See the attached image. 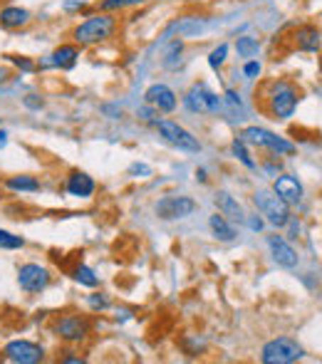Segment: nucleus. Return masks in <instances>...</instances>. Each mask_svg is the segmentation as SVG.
I'll list each match as a JSON object with an SVG mask.
<instances>
[{
    "mask_svg": "<svg viewBox=\"0 0 322 364\" xmlns=\"http://www.w3.org/2000/svg\"><path fill=\"white\" fill-rule=\"evenodd\" d=\"M255 102H260V109L270 117V119H278V122H285L295 114L300 105V90L295 82L290 80H270L260 87L258 97Z\"/></svg>",
    "mask_w": 322,
    "mask_h": 364,
    "instance_id": "obj_1",
    "label": "nucleus"
},
{
    "mask_svg": "<svg viewBox=\"0 0 322 364\" xmlns=\"http://www.w3.org/2000/svg\"><path fill=\"white\" fill-rule=\"evenodd\" d=\"M117 30H119V18L114 13L100 10V13L87 15L82 23L75 25L73 43L80 45V48H95V45H102L114 38Z\"/></svg>",
    "mask_w": 322,
    "mask_h": 364,
    "instance_id": "obj_2",
    "label": "nucleus"
},
{
    "mask_svg": "<svg viewBox=\"0 0 322 364\" xmlns=\"http://www.w3.org/2000/svg\"><path fill=\"white\" fill-rule=\"evenodd\" d=\"M183 105H186V109L193 112V114H226L223 97L211 92L203 82L191 85V90L183 95Z\"/></svg>",
    "mask_w": 322,
    "mask_h": 364,
    "instance_id": "obj_3",
    "label": "nucleus"
},
{
    "mask_svg": "<svg viewBox=\"0 0 322 364\" xmlns=\"http://www.w3.org/2000/svg\"><path fill=\"white\" fill-rule=\"evenodd\" d=\"M253 203H255V208L268 218V223L275 225V228H285V225L290 223V206L275 191L260 188V191L253 193Z\"/></svg>",
    "mask_w": 322,
    "mask_h": 364,
    "instance_id": "obj_4",
    "label": "nucleus"
},
{
    "mask_svg": "<svg viewBox=\"0 0 322 364\" xmlns=\"http://www.w3.org/2000/svg\"><path fill=\"white\" fill-rule=\"evenodd\" d=\"M53 332L58 340L68 342V345H80L90 335V320L77 312H65L53 320Z\"/></svg>",
    "mask_w": 322,
    "mask_h": 364,
    "instance_id": "obj_5",
    "label": "nucleus"
},
{
    "mask_svg": "<svg viewBox=\"0 0 322 364\" xmlns=\"http://www.w3.org/2000/svg\"><path fill=\"white\" fill-rule=\"evenodd\" d=\"M241 139L245 144H253L260 149H268V151L278 154V156H288V154H295V144H290L288 139L273 134L270 129H263V127H245L241 132Z\"/></svg>",
    "mask_w": 322,
    "mask_h": 364,
    "instance_id": "obj_6",
    "label": "nucleus"
},
{
    "mask_svg": "<svg viewBox=\"0 0 322 364\" xmlns=\"http://www.w3.org/2000/svg\"><path fill=\"white\" fill-rule=\"evenodd\" d=\"M156 132H159V136L166 144H171L173 149H178V151H201V141H198V136H193L188 129H183L178 122L173 119H159L156 122Z\"/></svg>",
    "mask_w": 322,
    "mask_h": 364,
    "instance_id": "obj_7",
    "label": "nucleus"
},
{
    "mask_svg": "<svg viewBox=\"0 0 322 364\" xmlns=\"http://www.w3.org/2000/svg\"><path fill=\"white\" fill-rule=\"evenodd\" d=\"M298 360H303V347L290 337H275L260 352L263 364H293Z\"/></svg>",
    "mask_w": 322,
    "mask_h": 364,
    "instance_id": "obj_8",
    "label": "nucleus"
},
{
    "mask_svg": "<svg viewBox=\"0 0 322 364\" xmlns=\"http://www.w3.org/2000/svg\"><path fill=\"white\" fill-rule=\"evenodd\" d=\"M50 280H53L50 270L40 263H25L18 268V285L28 292V295H38V292H43L50 285Z\"/></svg>",
    "mask_w": 322,
    "mask_h": 364,
    "instance_id": "obj_9",
    "label": "nucleus"
},
{
    "mask_svg": "<svg viewBox=\"0 0 322 364\" xmlns=\"http://www.w3.org/2000/svg\"><path fill=\"white\" fill-rule=\"evenodd\" d=\"M3 360L13 364H40L45 360V350L30 340H13L5 345Z\"/></svg>",
    "mask_w": 322,
    "mask_h": 364,
    "instance_id": "obj_10",
    "label": "nucleus"
},
{
    "mask_svg": "<svg viewBox=\"0 0 322 364\" xmlns=\"http://www.w3.org/2000/svg\"><path fill=\"white\" fill-rule=\"evenodd\" d=\"M196 211V201L188 196H163L156 203V216L161 220H181Z\"/></svg>",
    "mask_w": 322,
    "mask_h": 364,
    "instance_id": "obj_11",
    "label": "nucleus"
},
{
    "mask_svg": "<svg viewBox=\"0 0 322 364\" xmlns=\"http://www.w3.org/2000/svg\"><path fill=\"white\" fill-rule=\"evenodd\" d=\"M144 100H146V105L154 107L159 114H171V112L176 109V105H178L176 92H173L168 85H161V82L151 85L149 90L144 92Z\"/></svg>",
    "mask_w": 322,
    "mask_h": 364,
    "instance_id": "obj_12",
    "label": "nucleus"
},
{
    "mask_svg": "<svg viewBox=\"0 0 322 364\" xmlns=\"http://www.w3.org/2000/svg\"><path fill=\"white\" fill-rule=\"evenodd\" d=\"M290 43L300 53H322V30H318L315 25H300L290 35Z\"/></svg>",
    "mask_w": 322,
    "mask_h": 364,
    "instance_id": "obj_13",
    "label": "nucleus"
},
{
    "mask_svg": "<svg viewBox=\"0 0 322 364\" xmlns=\"http://www.w3.org/2000/svg\"><path fill=\"white\" fill-rule=\"evenodd\" d=\"M268 248H270V253H273V260L280 268H288V270L298 268V253H295V248L283 235H268Z\"/></svg>",
    "mask_w": 322,
    "mask_h": 364,
    "instance_id": "obj_14",
    "label": "nucleus"
},
{
    "mask_svg": "<svg viewBox=\"0 0 322 364\" xmlns=\"http://www.w3.org/2000/svg\"><path fill=\"white\" fill-rule=\"evenodd\" d=\"M80 53H82L80 45L65 43V45H60V48H55L53 53L48 55V60H50V65H53L55 70H63V73H68V70H73L75 65H77Z\"/></svg>",
    "mask_w": 322,
    "mask_h": 364,
    "instance_id": "obj_15",
    "label": "nucleus"
},
{
    "mask_svg": "<svg viewBox=\"0 0 322 364\" xmlns=\"http://www.w3.org/2000/svg\"><path fill=\"white\" fill-rule=\"evenodd\" d=\"M273 191L278 193V196L283 198L288 206H295V203L303 201V183H300L295 176H288V173L275 178Z\"/></svg>",
    "mask_w": 322,
    "mask_h": 364,
    "instance_id": "obj_16",
    "label": "nucleus"
},
{
    "mask_svg": "<svg viewBox=\"0 0 322 364\" xmlns=\"http://www.w3.org/2000/svg\"><path fill=\"white\" fill-rule=\"evenodd\" d=\"M65 188H68V193H70V196H75V198H90L92 193H95L97 183H95V178H92L90 173H85V171H70Z\"/></svg>",
    "mask_w": 322,
    "mask_h": 364,
    "instance_id": "obj_17",
    "label": "nucleus"
},
{
    "mask_svg": "<svg viewBox=\"0 0 322 364\" xmlns=\"http://www.w3.org/2000/svg\"><path fill=\"white\" fill-rule=\"evenodd\" d=\"M33 15L30 10L20 8V5H8V8L0 10V28L3 30H20V28H28Z\"/></svg>",
    "mask_w": 322,
    "mask_h": 364,
    "instance_id": "obj_18",
    "label": "nucleus"
},
{
    "mask_svg": "<svg viewBox=\"0 0 322 364\" xmlns=\"http://www.w3.org/2000/svg\"><path fill=\"white\" fill-rule=\"evenodd\" d=\"M216 206H218V211H221L226 218L238 220V223H243V220H245V213H243L241 203H238L236 198L231 196V193L218 191V193H216Z\"/></svg>",
    "mask_w": 322,
    "mask_h": 364,
    "instance_id": "obj_19",
    "label": "nucleus"
},
{
    "mask_svg": "<svg viewBox=\"0 0 322 364\" xmlns=\"http://www.w3.org/2000/svg\"><path fill=\"white\" fill-rule=\"evenodd\" d=\"M208 225H211L213 235H216L218 240H223V243H231V240L236 238V228L228 223V218L223 216V213H216V216H211Z\"/></svg>",
    "mask_w": 322,
    "mask_h": 364,
    "instance_id": "obj_20",
    "label": "nucleus"
},
{
    "mask_svg": "<svg viewBox=\"0 0 322 364\" xmlns=\"http://www.w3.org/2000/svg\"><path fill=\"white\" fill-rule=\"evenodd\" d=\"M5 186L15 193H35L40 191V181L35 176H28V173H20V176H10L5 181Z\"/></svg>",
    "mask_w": 322,
    "mask_h": 364,
    "instance_id": "obj_21",
    "label": "nucleus"
},
{
    "mask_svg": "<svg viewBox=\"0 0 322 364\" xmlns=\"http://www.w3.org/2000/svg\"><path fill=\"white\" fill-rule=\"evenodd\" d=\"M181 55H183V43L181 40H171L161 55V68L163 70H178V65H181Z\"/></svg>",
    "mask_w": 322,
    "mask_h": 364,
    "instance_id": "obj_22",
    "label": "nucleus"
},
{
    "mask_svg": "<svg viewBox=\"0 0 322 364\" xmlns=\"http://www.w3.org/2000/svg\"><path fill=\"white\" fill-rule=\"evenodd\" d=\"M236 53L243 60L255 58L260 53V40L253 38V35H241V38H236Z\"/></svg>",
    "mask_w": 322,
    "mask_h": 364,
    "instance_id": "obj_23",
    "label": "nucleus"
},
{
    "mask_svg": "<svg viewBox=\"0 0 322 364\" xmlns=\"http://www.w3.org/2000/svg\"><path fill=\"white\" fill-rule=\"evenodd\" d=\"M223 105H226V114L236 117V119H243L245 117L241 95H238L236 90H226V95H223Z\"/></svg>",
    "mask_w": 322,
    "mask_h": 364,
    "instance_id": "obj_24",
    "label": "nucleus"
},
{
    "mask_svg": "<svg viewBox=\"0 0 322 364\" xmlns=\"http://www.w3.org/2000/svg\"><path fill=\"white\" fill-rule=\"evenodd\" d=\"M73 278L77 280L80 285H85V288H97V285H100V278L95 275V270L85 263H80L77 268L73 270Z\"/></svg>",
    "mask_w": 322,
    "mask_h": 364,
    "instance_id": "obj_25",
    "label": "nucleus"
},
{
    "mask_svg": "<svg viewBox=\"0 0 322 364\" xmlns=\"http://www.w3.org/2000/svg\"><path fill=\"white\" fill-rule=\"evenodd\" d=\"M0 248L3 250H23L25 238L23 235H15V233H10V230L0 228Z\"/></svg>",
    "mask_w": 322,
    "mask_h": 364,
    "instance_id": "obj_26",
    "label": "nucleus"
},
{
    "mask_svg": "<svg viewBox=\"0 0 322 364\" xmlns=\"http://www.w3.org/2000/svg\"><path fill=\"white\" fill-rule=\"evenodd\" d=\"M226 60H228V45L226 43H221L218 48H213L211 53H208V68L211 70H221L223 65H226Z\"/></svg>",
    "mask_w": 322,
    "mask_h": 364,
    "instance_id": "obj_27",
    "label": "nucleus"
},
{
    "mask_svg": "<svg viewBox=\"0 0 322 364\" xmlns=\"http://www.w3.org/2000/svg\"><path fill=\"white\" fill-rule=\"evenodd\" d=\"M231 151H233V156H236L245 168H255V161L250 159V154H248V149H245V141L243 139H233Z\"/></svg>",
    "mask_w": 322,
    "mask_h": 364,
    "instance_id": "obj_28",
    "label": "nucleus"
},
{
    "mask_svg": "<svg viewBox=\"0 0 322 364\" xmlns=\"http://www.w3.org/2000/svg\"><path fill=\"white\" fill-rule=\"evenodd\" d=\"M144 0H102L100 10H107V13H114V10H124V8H134V5H141Z\"/></svg>",
    "mask_w": 322,
    "mask_h": 364,
    "instance_id": "obj_29",
    "label": "nucleus"
},
{
    "mask_svg": "<svg viewBox=\"0 0 322 364\" xmlns=\"http://www.w3.org/2000/svg\"><path fill=\"white\" fill-rule=\"evenodd\" d=\"M8 63H13L20 73H35V70H38V65L30 58H25V55H8Z\"/></svg>",
    "mask_w": 322,
    "mask_h": 364,
    "instance_id": "obj_30",
    "label": "nucleus"
},
{
    "mask_svg": "<svg viewBox=\"0 0 322 364\" xmlns=\"http://www.w3.org/2000/svg\"><path fill=\"white\" fill-rule=\"evenodd\" d=\"M260 73H263V65H260L258 60H248V63L243 65V75H245V80H258Z\"/></svg>",
    "mask_w": 322,
    "mask_h": 364,
    "instance_id": "obj_31",
    "label": "nucleus"
},
{
    "mask_svg": "<svg viewBox=\"0 0 322 364\" xmlns=\"http://www.w3.org/2000/svg\"><path fill=\"white\" fill-rule=\"evenodd\" d=\"M87 302H90L92 310H107V307H109V297H107L104 292H95V295L87 297Z\"/></svg>",
    "mask_w": 322,
    "mask_h": 364,
    "instance_id": "obj_32",
    "label": "nucleus"
},
{
    "mask_svg": "<svg viewBox=\"0 0 322 364\" xmlns=\"http://www.w3.org/2000/svg\"><path fill=\"white\" fill-rule=\"evenodd\" d=\"M129 176H134V178H149L151 176V166H146V164H132L129 166Z\"/></svg>",
    "mask_w": 322,
    "mask_h": 364,
    "instance_id": "obj_33",
    "label": "nucleus"
},
{
    "mask_svg": "<svg viewBox=\"0 0 322 364\" xmlns=\"http://www.w3.org/2000/svg\"><path fill=\"white\" fill-rule=\"evenodd\" d=\"M136 114H139L144 122H149V124H156V122H159V112H156L154 107H149V105H146V107H141V109L136 112Z\"/></svg>",
    "mask_w": 322,
    "mask_h": 364,
    "instance_id": "obj_34",
    "label": "nucleus"
},
{
    "mask_svg": "<svg viewBox=\"0 0 322 364\" xmlns=\"http://www.w3.org/2000/svg\"><path fill=\"white\" fill-rule=\"evenodd\" d=\"M23 105L28 107V109H43L45 102L40 100V95H28V97L23 100Z\"/></svg>",
    "mask_w": 322,
    "mask_h": 364,
    "instance_id": "obj_35",
    "label": "nucleus"
},
{
    "mask_svg": "<svg viewBox=\"0 0 322 364\" xmlns=\"http://www.w3.org/2000/svg\"><path fill=\"white\" fill-rule=\"evenodd\" d=\"M245 220H248V228L255 230V233H258V230H263V218H258V216H245Z\"/></svg>",
    "mask_w": 322,
    "mask_h": 364,
    "instance_id": "obj_36",
    "label": "nucleus"
},
{
    "mask_svg": "<svg viewBox=\"0 0 322 364\" xmlns=\"http://www.w3.org/2000/svg\"><path fill=\"white\" fill-rule=\"evenodd\" d=\"M60 362H65V364H85V357L70 355V357H60Z\"/></svg>",
    "mask_w": 322,
    "mask_h": 364,
    "instance_id": "obj_37",
    "label": "nucleus"
},
{
    "mask_svg": "<svg viewBox=\"0 0 322 364\" xmlns=\"http://www.w3.org/2000/svg\"><path fill=\"white\" fill-rule=\"evenodd\" d=\"M82 0H68V3H65V10H75V8H82Z\"/></svg>",
    "mask_w": 322,
    "mask_h": 364,
    "instance_id": "obj_38",
    "label": "nucleus"
},
{
    "mask_svg": "<svg viewBox=\"0 0 322 364\" xmlns=\"http://www.w3.org/2000/svg\"><path fill=\"white\" fill-rule=\"evenodd\" d=\"M5 144H8V132H5V129H0V149H3Z\"/></svg>",
    "mask_w": 322,
    "mask_h": 364,
    "instance_id": "obj_39",
    "label": "nucleus"
},
{
    "mask_svg": "<svg viewBox=\"0 0 322 364\" xmlns=\"http://www.w3.org/2000/svg\"><path fill=\"white\" fill-rule=\"evenodd\" d=\"M8 75H10V73H8V68H3V65H0V85H3V82L8 80Z\"/></svg>",
    "mask_w": 322,
    "mask_h": 364,
    "instance_id": "obj_40",
    "label": "nucleus"
}]
</instances>
